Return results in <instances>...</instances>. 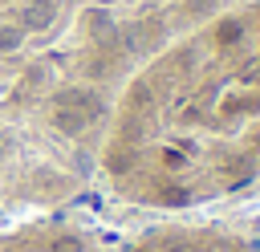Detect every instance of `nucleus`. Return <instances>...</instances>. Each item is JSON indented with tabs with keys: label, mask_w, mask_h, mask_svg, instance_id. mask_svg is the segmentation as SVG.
<instances>
[{
	"label": "nucleus",
	"mask_w": 260,
	"mask_h": 252,
	"mask_svg": "<svg viewBox=\"0 0 260 252\" xmlns=\"http://www.w3.org/2000/svg\"><path fill=\"white\" fill-rule=\"evenodd\" d=\"M49 252H85V244H81V236H57L53 244H49Z\"/></svg>",
	"instance_id": "20e7f679"
},
{
	"label": "nucleus",
	"mask_w": 260,
	"mask_h": 252,
	"mask_svg": "<svg viewBox=\"0 0 260 252\" xmlns=\"http://www.w3.org/2000/svg\"><path fill=\"white\" fill-rule=\"evenodd\" d=\"M53 126L65 130V134H81V130L89 126V118H85L81 110H73V106H57V110H53Z\"/></svg>",
	"instance_id": "f03ea898"
},
{
	"label": "nucleus",
	"mask_w": 260,
	"mask_h": 252,
	"mask_svg": "<svg viewBox=\"0 0 260 252\" xmlns=\"http://www.w3.org/2000/svg\"><path fill=\"white\" fill-rule=\"evenodd\" d=\"M53 16H57V4H53V0H32L20 20H24V28H49Z\"/></svg>",
	"instance_id": "f257e3e1"
},
{
	"label": "nucleus",
	"mask_w": 260,
	"mask_h": 252,
	"mask_svg": "<svg viewBox=\"0 0 260 252\" xmlns=\"http://www.w3.org/2000/svg\"><path fill=\"white\" fill-rule=\"evenodd\" d=\"M0 154H4V146H0Z\"/></svg>",
	"instance_id": "39448f33"
},
{
	"label": "nucleus",
	"mask_w": 260,
	"mask_h": 252,
	"mask_svg": "<svg viewBox=\"0 0 260 252\" xmlns=\"http://www.w3.org/2000/svg\"><path fill=\"white\" fill-rule=\"evenodd\" d=\"M20 41H24V33H20L16 24H0V53H12V49H20Z\"/></svg>",
	"instance_id": "7ed1b4c3"
}]
</instances>
